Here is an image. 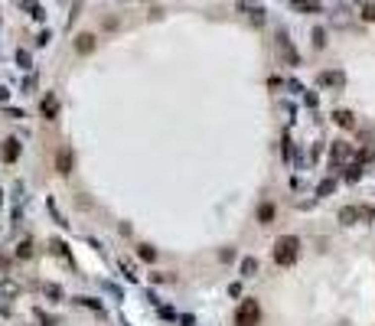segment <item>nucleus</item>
Here are the masks:
<instances>
[{
	"label": "nucleus",
	"instance_id": "nucleus-3",
	"mask_svg": "<svg viewBox=\"0 0 375 326\" xmlns=\"http://www.w3.org/2000/svg\"><path fill=\"white\" fill-rule=\"evenodd\" d=\"M72 163H75V157H72L69 147H62L59 154H55V170L59 173H72Z\"/></svg>",
	"mask_w": 375,
	"mask_h": 326
},
{
	"label": "nucleus",
	"instance_id": "nucleus-15",
	"mask_svg": "<svg viewBox=\"0 0 375 326\" xmlns=\"http://www.w3.org/2000/svg\"><path fill=\"white\" fill-rule=\"evenodd\" d=\"M366 16H369V20H375V7H369V10H366Z\"/></svg>",
	"mask_w": 375,
	"mask_h": 326
},
{
	"label": "nucleus",
	"instance_id": "nucleus-6",
	"mask_svg": "<svg viewBox=\"0 0 375 326\" xmlns=\"http://www.w3.org/2000/svg\"><path fill=\"white\" fill-rule=\"evenodd\" d=\"M356 218H359V206H346V209H339V222H343V225H352Z\"/></svg>",
	"mask_w": 375,
	"mask_h": 326
},
{
	"label": "nucleus",
	"instance_id": "nucleus-4",
	"mask_svg": "<svg viewBox=\"0 0 375 326\" xmlns=\"http://www.w3.org/2000/svg\"><path fill=\"white\" fill-rule=\"evenodd\" d=\"M0 157H3V163H13L16 157H20V140H3V150H0Z\"/></svg>",
	"mask_w": 375,
	"mask_h": 326
},
{
	"label": "nucleus",
	"instance_id": "nucleus-5",
	"mask_svg": "<svg viewBox=\"0 0 375 326\" xmlns=\"http://www.w3.org/2000/svg\"><path fill=\"white\" fill-rule=\"evenodd\" d=\"M75 49H78L82 55H88V53L95 49V36H92V33H82V36H78V43H75Z\"/></svg>",
	"mask_w": 375,
	"mask_h": 326
},
{
	"label": "nucleus",
	"instance_id": "nucleus-10",
	"mask_svg": "<svg viewBox=\"0 0 375 326\" xmlns=\"http://www.w3.org/2000/svg\"><path fill=\"white\" fill-rule=\"evenodd\" d=\"M359 218H362V222H372V218H375V209H372V206H359Z\"/></svg>",
	"mask_w": 375,
	"mask_h": 326
},
{
	"label": "nucleus",
	"instance_id": "nucleus-1",
	"mask_svg": "<svg viewBox=\"0 0 375 326\" xmlns=\"http://www.w3.org/2000/svg\"><path fill=\"white\" fill-rule=\"evenodd\" d=\"M297 255H300V238L297 235H281V238L274 241V261L277 264H294L297 261Z\"/></svg>",
	"mask_w": 375,
	"mask_h": 326
},
{
	"label": "nucleus",
	"instance_id": "nucleus-12",
	"mask_svg": "<svg viewBox=\"0 0 375 326\" xmlns=\"http://www.w3.org/2000/svg\"><path fill=\"white\" fill-rule=\"evenodd\" d=\"M359 176H362V166H349V173H346V179H349V183H356Z\"/></svg>",
	"mask_w": 375,
	"mask_h": 326
},
{
	"label": "nucleus",
	"instance_id": "nucleus-11",
	"mask_svg": "<svg viewBox=\"0 0 375 326\" xmlns=\"http://www.w3.org/2000/svg\"><path fill=\"white\" fill-rule=\"evenodd\" d=\"M141 258H144V261H154V258H157V251L150 248V245H141Z\"/></svg>",
	"mask_w": 375,
	"mask_h": 326
},
{
	"label": "nucleus",
	"instance_id": "nucleus-8",
	"mask_svg": "<svg viewBox=\"0 0 375 326\" xmlns=\"http://www.w3.org/2000/svg\"><path fill=\"white\" fill-rule=\"evenodd\" d=\"M258 218H261V225H268V222L274 218V206H271V202H265V206L258 209Z\"/></svg>",
	"mask_w": 375,
	"mask_h": 326
},
{
	"label": "nucleus",
	"instance_id": "nucleus-13",
	"mask_svg": "<svg viewBox=\"0 0 375 326\" xmlns=\"http://www.w3.org/2000/svg\"><path fill=\"white\" fill-rule=\"evenodd\" d=\"M43 114H49V117L55 114V101H53V98H49V101H43Z\"/></svg>",
	"mask_w": 375,
	"mask_h": 326
},
{
	"label": "nucleus",
	"instance_id": "nucleus-7",
	"mask_svg": "<svg viewBox=\"0 0 375 326\" xmlns=\"http://www.w3.org/2000/svg\"><path fill=\"white\" fill-rule=\"evenodd\" d=\"M333 121H336L339 127H352V124H356V121H352V111H336V114H333Z\"/></svg>",
	"mask_w": 375,
	"mask_h": 326
},
{
	"label": "nucleus",
	"instance_id": "nucleus-14",
	"mask_svg": "<svg viewBox=\"0 0 375 326\" xmlns=\"http://www.w3.org/2000/svg\"><path fill=\"white\" fill-rule=\"evenodd\" d=\"M333 157H336V160H339V157H349V147H343V144H336V147H333Z\"/></svg>",
	"mask_w": 375,
	"mask_h": 326
},
{
	"label": "nucleus",
	"instance_id": "nucleus-2",
	"mask_svg": "<svg viewBox=\"0 0 375 326\" xmlns=\"http://www.w3.org/2000/svg\"><path fill=\"white\" fill-rule=\"evenodd\" d=\"M258 320H261V307H258V300H242L238 303V310H235V326H258Z\"/></svg>",
	"mask_w": 375,
	"mask_h": 326
},
{
	"label": "nucleus",
	"instance_id": "nucleus-9",
	"mask_svg": "<svg viewBox=\"0 0 375 326\" xmlns=\"http://www.w3.org/2000/svg\"><path fill=\"white\" fill-rule=\"evenodd\" d=\"M255 271H258V261H255V258H245V261H242V274H245V277H251Z\"/></svg>",
	"mask_w": 375,
	"mask_h": 326
}]
</instances>
